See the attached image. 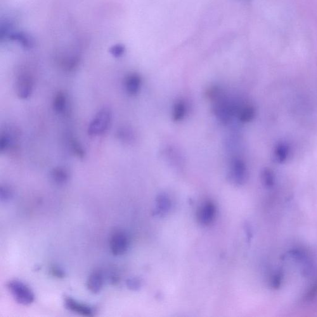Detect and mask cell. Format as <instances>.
<instances>
[{"label":"cell","instance_id":"6da1fadb","mask_svg":"<svg viewBox=\"0 0 317 317\" xmlns=\"http://www.w3.org/2000/svg\"><path fill=\"white\" fill-rule=\"evenodd\" d=\"M211 98L214 100V112L220 121L227 124L231 119L235 108L227 99L220 94L219 90L213 89L211 92Z\"/></svg>","mask_w":317,"mask_h":317},{"label":"cell","instance_id":"7a4b0ae2","mask_svg":"<svg viewBox=\"0 0 317 317\" xmlns=\"http://www.w3.org/2000/svg\"><path fill=\"white\" fill-rule=\"evenodd\" d=\"M6 286L18 304L29 306L34 302V292L26 284L18 280H11L7 283Z\"/></svg>","mask_w":317,"mask_h":317},{"label":"cell","instance_id":"3957f363","mask_svg":"<svg viewBox=\"0 0 317 317\" xmlns=\"http://www.w3.org/2000/svg\"><path fill=\"white\" fill-rule=\"evenodd\" d=\"M112 111L108 107H104L99 111L89 125L88 134L91 136L103 134L110 126L112 120Z\"/></svg>","mask_w":317,"mask_h":317},{"label":"cell","instance_id":"277c9868","mask_svg":"<svg viewBox=\"0 0 317 317\" xmlns=\"http://www.w3.org/2000/svg\"><path fill=\"white\" fill-rule=\"evenodd\" d=\"M229 177L233 183L242 185L248 178V169L244 160L240 158H234L231 160Z\"/></svg>","mask_w":317,"mask_h":317},{"label":"cell","instance_id":"5b68a950","mask_svg":"<svg viewBox=\"0 0 317 317\" xmlns=\"http://www.w3.org/2000/svg\"><path fill=\"white\" fill-rule=\"evenodd\" d=\"M129 245V238L124 232H115L111 236L110 248L112 254L115 256L124 255Z\"/></svg>","mask_w":317,"mask_h":317},{"label":"cell","instance_id":"8992f818","mask_svg":"<svg viewBox=\"0 0 317 317\" xmlns=\"http://www.w3.org/2000/svg\"><path fill=\"white\" fill-rule=\"evenodd\" d=\"M34 86V82L29 75H21L16 84L17 95L20 99H26L31 95Z\"/></svg>","mask_w":317,"mask_h":317},{"label":"cell","instance_id":"52a82bcc","mask_svg":"<svg viewBox=\"0 0 317 317\" xmlns=\"http://www.w3.org/2000/svg\"><path fill=\"white\" fill-rule=\"evenodd\" d=\"M64 304L66 308L70 311L81 315L82 316L92 317L94 316L95 312L91 306L78 301L72 297H66L64 300Z\"/></svg>","mask_w":317,"mask_h":317},{"label":"cell","instance_id":"ba28073f","mask_svg":"<svg viewBox=\"0 0 317 317\" xmlns=\"http://www.w3.org/2000/svg\"><path fill=\"white\" fill-rule=\"evenodd\" d=\"M291 153V146L288 142H278L274 148L273 159L278 164H285L290 159Z\"/></svg>","mask_w":317,"mask_h":317},{"label":"cell","instance_id":"9c48e42d","mask_svg":"<svg viewBox=\"0 0 317 317\" xmlns=\"http://www.w3.org/2000/svg\"><path fill=\"white\" fill-rule=\"evenodd\" d=\"M216 216V207L211 202H207L200 208L197 217L202 225L208 226L213 222Z\"/></svg>","mask_w":317,"mask_h":317},{"label":"cell","instance_id":"30bf717a","mask_svg":"<svg viewBox=\"0 0 317 317\" xmlns=\"http://www.w3.org/2000/svg\"><path fill=\"white\" fill-rule=\"evenodd\" d=\"M104 278L100 270H96L90 274L87 281V288L92 293L98 294L103 288Z\"/></svg>","mask_w":317,"mask_h":317},{"label":"cell","instance_id":"8fae6325","mask_svg":"<svg viewBox=\"0 0 317 317\" xmlns=\"http://www.w3.org/2000/svg\"><path fill=\"white\" fill-rule=\"evenodd\" d=\"M141 78L137 73L128 76L125 80V88L130 95L134 96L138 93L141 86Z\"/></svg>","mask_w":317,"mask_h":317},{"label":"cell","instance_id":"7c38bea8","mask_svg":"<svg viewBox=\"0 0 317 317\" xmlns=\"http://www.w3.org/2000/svg\"><path fill=\"white\" fill-rule=\"evenodd\" d=\"M238 118L242 123L252 122L256 115V110L254 106L247 104L238 110Z\"/></svg>","mask_w":317,"mask_h":317},{"label":"cell","instance_id":"4fadbf2b","mask_svg":"<svg viewBox=\"0 0 317 317\" xmlns=\"http://www.w3.org/2000/svg\"><path fill=\"white\" fill-rule=\"evenodd\" d=\"M261 180L263 185L266 188H273L276 184V176L273 170L269 168H264L261 174Z\"/></svg>","mask_w":317,"mask_h":317},{"label":"cell","instance_id":"5bb4252c","mask_svg":"<svg viewBox=\"0 0 317 317\" xmlns=\"http://www.w3.org/2000/svg\"><path fill=\"white\" fill-rule=\"evenodd\" d=\"M51 176L53 181L58 185L65 184L69 179V174L67 170L61 167L54 168L52 170Z\"/></svg>","mask_w":317,"mask_h":317},{"label":"cell","instance_id":"9a60e30c","mask_svg":"<svg viewBox=\"0 0 317 317\" xmlns=\"http://www.w3.org/2000/svg\"><path fill=\"white\" fill-rule=\"evenodd\" d=\"M186 113V106L184 101H180L174 104L172 118L174 121H182L185 117Z\"/></svg>","mask_w":317,"mask_h":317},{"label":"cell","instance_id":"2e32d148","mask_svg":"<svg viewBox=\"0 0 317 317\" xmlns=\"http://www.w3.org/2000/svg\"><path fill=\"white\" fill-rule=\"evenodd\" d=\"M67 107V97L62 92H59L54 98L53 108L56 113L64 112Z\"/></svg>","mask_w":317,"mask_h":317},{"label":"cell","instance_id":"e0dca14e","mask_svg":"<svg viewBox=\"0 0 317 317\" xmlns=\"http://www.w3.org/2000/svg\"><path fill=\"white\" fill-rule=\"evenodd\" d=\"M170 208V202L167 195H160L157 199V211L158 214H164L169 211Z\"/></svg>","mask_w":317,"mask_h":317},{"label":"cell","instance_id":"ac0fdd59","mask_svg":"<svg viewBox=\"0 0 317 317\" xmlns=\"http://www.w3.org/2000/svg\"><path fill=\"white\" fill-rule=\"evenodd\" d=\"M284 273L282 270H277L272 276L270 281L271 287L274 290H278L282 285Z\"/></svg>","mask_w":317,"mask_h":317},{"label":"cell","instance_id":"d6986e66","mask_svg":"<svg viewBox=\"0 0 317 317\" xmlns=\"http://www.w3.org/2000/svg\"><path fill=\"white\" fill-rule=\"evenodd\" d=\"M13 142V138L9 133L2 134L0 138V151L1 152L5 151L10 147Z\"/></svg>","mask_w":317,"mask_h":317},{"label":"cell","instance_id":"ffe728a7","mask_svg":"<svg viewBox=\"0 0 317 317\" xmlns=\"http://www.w3.org/2000/svg\"><path fill=\"white\" fill-rule=\"evenodd\" d=\"M13 193L11 189L6 185L0 188V199L2 202H8L13 198Z\"/></svg>","mask_w":317,"mask_h":317},{"label":"cell","instance_id":"44dd1931","mask_svg":"<svg viewBox=\"0 0 317 317\" xmlns=\"http://www.w3.org/2000/svg\"><path fill=\"white\" fill-rule=\"evenodd\" d=\"M317 295V277L314 280L313 284L309 288L308 292H307L304 297V300L306 302H311L313 300Z\"/></svg>","mask_w":317,"mask_h":317},{"label":"cell","instance_id":"7402d4cb","mask_svg":"<svg viewBox=\"0 0 317 317\" xmlns=\"http://www.w3.org/2000/svg\"><path fill=\"white\" fill-rule=\"evenodd\" d=\"M71 141H72L71 142V146H72V151L75 155L77 156L78 158H83L85 156V153L81 144L74 139Z\"/></svg>","mask_w":317,"mask_h":317},{"label":"cell","instance_id":"603a6c76","mask_svg":"<svg viewBox=\"0 0 317 317\" xmlns=\"http://www.w3.org/2000/svg\"><path fill=\"white\" fill-rule=\"evenodd\" d=\"M126 284L128 288L132 291L138 290L141 286V281L136 278L128 279Z\"/></svg>","mask_w":317,"mask_h":317},{"label":"cell","instance_id":"cb8c5ba5","mask_svg":"<svg viewBox=\"0 0 317 317\" xmlns=\"http://www.w3.org/2000/svg\"><path fill=\"white\" fill-rule=\"evenodd\" d=\"M50 273L56 278L62 279L65 277V272L58 266L53 265L50 268Z\"/></svg>","mask_w":317,"mask_h":317},{"label":"cell","instance_id":"d4e9b609","mask_svg":"<svg viewBox=\"0 0 317 317\" xmlns=\"http://www.w3.org/2000/svg\"><path fill=\"white\" fill-rule=\"evenodd\" d=\"M110 53L114 56V57L118 58L121 56L124 53L125 49L124 47L121 45H116L113 46L110 49Z\"/></svg>","mask_w":317,"mask_h":317},{"label":"cell","instance_id":"484cf974","mask_svg":"<svg viewBox=\"0 0 317 317\" xmlns=\"http://www.w3.org/2000/svg\"><path fill=\"white\" fill-rule=\"evenodd\" d=\"M110 281L112 285H117L120 281V277L117 273H115V272H113V273L111 274L110 276Z\"/></svg>","mask_w":317,"mask_h":317}]
</instances>
